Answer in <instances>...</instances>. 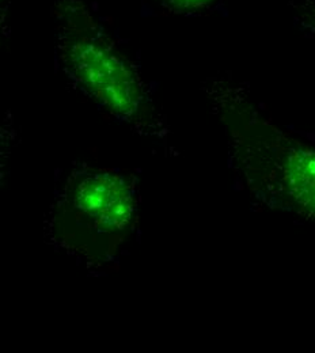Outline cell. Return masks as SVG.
<instances>
[{
  "mask_svg": "<svg viewBox=\"0 0 315 353\" xmlns=\"http://www.w3.org/2000/svg\"><path fill=\"white\" fill-rule=\"evenodd\" d=\"M139 178L75 163L56 174L43 232L46 245L91 274L110 270L139 228Z\"/></svg>",
  "mask_w": 315,
  "mask_h": 353,
  "instance_id": "2",
  "label": "cell"
},
{
  "mask_svg": "<svg viewBox=\"0 0 315 353\" xmlns=\"http://www.w3.org/2000/svg\"><path fill=\"white\" fill-rule=\"evenodd\" d=\"M10 4H11V0H0V44L7 37V32H8L7 18H8Z\"/></svg>",
  "mask_w": 315,
  "mask_h": 353,
  "instance_id": "7",
  "label": "cell"
},
{
  "mask_svg": "<svg viewBox=\"0 0 315 353\" xmlns=\"http://www.w3.org/2000/svg\"><path fill=\"white\" fill-rule=\"evenodd\" d=\"M173 14H197L212 8L221 0H159Z\"/></svg>",
  "mask_w": 315,
  "mask_h": 353,
  "instance_id": "6",
  "label": "cell"
},
{
  "mask_svg": "<svg viewBox=\"0 0 315 353\" xmlns=\"http://www.w3.org/2000/svg\"><path fill=\"white\" fill-rule=\"evenodd\" d=\"M203 90L243 188L272 210L315 221V147L278 127L232 78L212 77Z\"/></svg>",
  "mask_w": 315,
  "mask_h": 353,
  "instance_id": "1",
  "label": "cell"
},
{
  "mask_svg": "<svg viewBox=\"0 0 315 353\" xmlns=\"http://www.w3.org/2000/svg\"><path fill=\"white\" fill-rule=\"evenodd\" d=\"M296 25L315 43V0H287Z\"/></svg>",
  "mask_w": 315,
  "mask_h": 353,
  "instance_id": "5",
  "label": "cell"
},
{
  "mask_svg": "<svg viewBox=\"0 0 315 353\" xmlns=\"http://www.w3.org/2000/svg\"><path fill=\"white\" fill-rule=\"evenodd\" d=\"M56 56L71 85L131 131L167 143L170 128L139 68L119 49L81 0L53 8Z\"/></svg>",
  "mask_w": 315,
  "mask_h": 353,
  "instance_id": "3",
  "label": "cell"
},
{
  "mask_svg": "<svg viewBox=\"0 0 315 353\" xmlns=\"http://www.w3.org/2000/svg\"><path fill=\"white\" fill-rule=\"evenodd\" d=\"M15 140L17 131L12 120L8 117L0 119V189L4 186L6 178L8 176V166Z\"/></svg>",
  "mask_w": 315,
  "mask_h": 353,
  "instance_id": "4",
  "label": "cell"
}]
</instances>
